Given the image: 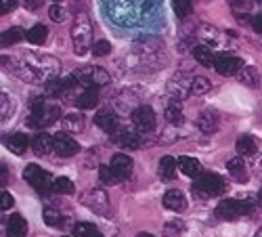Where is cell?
<instances>
[{
    "label": "cell",
    "mask_w": 262,
    "mask_h": 237,
    "mask_svg": "<svg viewBox=\"0 0 262 237\" xmlns=\"http://www.w3.org/2000/svg\"><path fill=\"white\" fill-rule=\"evenodd\" d=\"M3 63L11 74H15L19 80H26V82L49 80L61 72V63L57 59L47 57V55H38V53H26L19 59L5 57Z\"/></svg>",
    "instance_id": "6da1fadb"
},
{
    "label": "cell",
    "mask_w": 262,
    "mask_h": 237,
    "mask_svg": "<svg viewBox=\"0 0 262 237\" xmlns=\"http://www.w3.org/2000/svg\"><path fill=\"white\" fill-rule=\"evenodd\" d=\"M72 40H74V49L76 55H86L93 51V24L86 13L76 15V21L72 26Z\"/></svg>",
    "instance_id": "7a4b0ae2"
},
{
    "label": "cell",
    "mask_w": 262,
    "mask_h": 237,
    "mask_svg": "<svg viewBox=\"0 0 262 237\" xmlns=\"http://www.w3.org/2000/svg\"><path fill=\"white\" fill-rule=\"evenodd\" d=\"M72 80L76 84H82V86H95V89H101V86H107L109 82H112V76L99 66H89V68L76 70Z\"/></svg>",
    "instance_id": "3957f363"
},
{
    "label": "cell",
    "mask_w": 262,
    "mask_h": 237,
    "mask_svg": "<svg viewBox=\"0 0 262 237\" xmlns=\"http://www.w3.org/2000/svg\"><path fill=\"white\" fill-rule=\"evenodd\" d=\"M195 191L202 193V196H208V198H216V196H223L227 191V183L214 175V172H202L200 177H195V183H193Z\"/></svg>",
    "instance_id": "277c9868"
},
{
    "label": "cell",
    "mask_w": 262,
    "mask_h": 237,
    "mask_svg": "<svg viewBox=\"0 0 262 237\" xmlns=\"http://www.w3.org/2000/svg\"><path fill=\"white\" fill-rule=\"evenodd\" d=\"M24 179H26L36 191H40V193H49V191L53 189V183H55V181H51V177H49L38 164H28V166H26Z\"/></svg>",
    "instance_id": "5b68a950"
},
{
    "label": "cell",
    "mask_w": 262,
    "mask_h": 237,
    "mask_svg": "<svg viewBox=\"0 0 262 237\" xmlns=\"http://www.w3.org/2000/svg\"><path fill=\"white\" fill-rule=\"evenodd\" d=\"M252 210L250 202H242V200H223L216 208V214L225 221H235V219H242L244 214H248Z\"/></svg>",
    "instance_id": "8992f818"
},
{
    "label": "cell",
    "mask_w": 262,
    "mask_h": 237,
    "mask_svg": "<svg viewBox=\"0 0 262 237\" xmlns=\"http://www.w3.org/2000/svg\"><path fill=\"white\" fill-rule=\"evenodd\" d=\"M82 204L86 206V208H91L93 212H97V214H109V196L105 193V189H101V187H95V189H89L82 196Z\"/></svg>",
    "instance_id": "52a82bcc"
},
{
    "label": "cell",
    "mask_w": 262,
    "mask_h": 237,
    "mask_svg": "<svg viewBox=\"0 0 262 237\" xmlns=\"http://www.w3.org/2000/svg\"><path fill=\"white\" fill-rule=\"evenodd\" d=\"M133 124L137 126V131L141 133V135H147V133H151V131H156V114H154V110H151L149 105H141V107H137V110L133 112Z\"/></svg>",
    "instance_id": "ba28073f"
},
{
    "label": "cell",
    "mask_w": 262,
    "mask_h": 237,
    "mask_svg": "<svg viewBox=\"0 0 262 237\" xmlns=\"http://www.w3.org/2000/svg\"><path fill=\"white\" fill-rule=\"evenodd\" d=\"M214 70L221 76H235L244 70V61L239 57H233V55H218L216 63H214Z\"/></svg>",
    "instance_id": "9c48e42d"
},
{
    "label": "cell",
    "mask_w": 262,
    "mask_h": 237,
    "mask_svg": "<svg viewBox=\"0 0 262 237\" xmlns=\"http://www.w3.org/2000/svg\"><path fill=\"white\" fill-rule=\"evenodd\" d=\"M55 152L63 158H72L80 152V145L68 133H59V135H55Z\"/></svg>",
    "instance_id": "30bf717a"
},
{
    "label": "cell",
    "mask_w": 262,
    "mask_h": 237,
    "mask_svg": "<svg viewBox=\"0 0 262 237\" xmlns=\"http://www.w3.org/2000/svg\"><path fill=\"white\" fill-rule=\"evenodd\" d=\"M109 166L114 168V172L118 175L120 181H124V179H128L130 175H133V158L126 156V154H116Z\"/></svg>",
    "instance_id": "8fae6325"
},
{
    "label": "cell",
    "mask_w": 262,
    "mask_h": 237,
    "mask_svg": "<svg viewBox=\"0 0 262 237\" xmlns=\"http://www.w3.org/2000/svg\"><path fill=\"white\" fill-rule=\"evenodd\" d=\"M191 84H193V78H187L183 74L174 76L170 82H168V91L172 95H177V99H185L187 95H191Z\"/></svg>",
    "instance_id": "7c38bea8"
},
{
    "label": "cell",
    "mask_w": 262,
    "mask_h": 237,
    "mask_svg": "<svg viewBox=\"0 0 262 237\" xmlns=\"http://www.w3.org/2000/svg\"><path fill=\"white\" fill-rule=\"evenodd\" d=\"M164 206H166L168 210H172V212H185V210H187V198H185V193L179 191V189L166 191Z\"/></svg>",
    "instance_id": "4fadbf2b"
},
{
    "label": "cell",
    "mask_w": 262,
    "mask_h": 237,
    "mask_svg": "<svg viewBox=\"0 0 262 237\" xmlns=\"http://www.w3.org/2000/svg\"><path fill=\"white\" fill-rule=\"evenodd\" d=\"M32 149L36 156H49L55 149V137H51L47 133H38L32 141Z\"/></svg>",
    "instance_id": "5bb4252c"
},
{
    "label": "cell",
    "mask_w": 262,
    "mask_h": 237,
    "mask_svg": "<svg viewBox=\"0 0 262 237\" xmlns=\"http://www.w3.org/2000/svg\"><path fill=\"white\" fill-rule=\"evenodd\" d=\"M227 170L229 175L237 181V183H248L250 181V175H248V166L244 162V158H233L227 162Z\"/></svg>",
    "instance_id": "9a60e30c"
},
{
    "label": "cell",
    "mask_w": 262,
    "mask_h": 237,
    "mask_svg": "<svg viewBox=\"0 0 262 237\" xmlns=\"http://www.w3.org/2000/svg\"><path fill=\"white\" fill-rule=\"evenodd\" d=\"M198 126L200 131L206 133V135H214L218 131V114L214 110H204L200 116H198Z\"/></svg>",
    "instance_id": "2e32d148"
},
{
    "label": "cell",
    "mask_w": 262,
    "mask_h": 237,
    "mask_svg": "<svg viewBox=\"0 0 262 237\" xmlns=\"http://www.w3.org/2000/svg\"><path fill=\"white\" fill-rule=\"evenodd\" d=\"M5 145L9 147V152H13L15 156H24L26 154V149L30 147V141L24 133H13L5 139Z\"/></svg>",
    "instance_id": "e0dca14e"
},
{
    "label": "cell",
    "mask_w": 262,
    "mask_h": 237,
    "mask_svg": "<svg viewBox=\"0 0 262 237\" xmlns=\"http://www.w3.org/2000/svg\"><path fill=\"white\" fill-rule=\"evenodd\" d=\"M95 124L105 133H116L118 131V116L109 110H101L97 116H95Z\"/></svg>",
    "instance_id": "ac0fdd59"
},
{
    "label": "cell",
    "mask_w": 262,
    "mask_h": 237,
    "mask_svg": "<svg viewBox=\"0 0 262 237\" xmlns=\"http://www.w3.org/2000/svg\"><path fill=\"white\" fill-rule=\"evenodd\" d=\"M97 103H99V89H95V86H86L76 99V105L80 110H93V107H97Z\"/></svg>",
    "instance_id": "d6986e66"
},
{
    "label": "cell",
    "mask_w": 262,
    "mask_h": 237,
    "mask_svg": "<svg viewBox=\"0 0 262 237\" xmlns=\"http://www.w3.org/2000/svg\"><path fill=\"white\" fill-rule=\"evenodd\" d=\"M7 235L9 237H26L28 235V223L21 214H13L7 223Z\"/></svg>",
    "instance_id": "ffe728a7"
},
{
    "label": "cell",
    "mask_w": 262,
    "mask_h": 237,
    "mask_svg": "<svg viewBox=\"0 0 262 237\" xmlns=\"http://www.w3.org/2000/svg\"><path fill=\"white\" fill-rule=\"evenodd\" d=\"M59 116H61V110H59V107H57V105H49V107H47V112L42 114L40 118L30 116V122H28V124L34 126V128H38V126H47V124H53Z\"/></svg>",
    "instance_id": "44dd1931"
},
{
    "label": "cell",
    "mask_w": 262,
    "mask_h": 237,
    "mask_svg": "<svg viewBox=\"0 0 262 237\" xmlns=\"http://www.w3.org/2000/svg\"><path fill=\"white\" fill-rule=\"evenodd\" d=\"M179 168L183 170V175L193 177V179L202 175V164L195 158H189V156H181L179 158Z\"/></svg>",
    "instance_id": "7402d4cb"
},
{
    "label": "cell",
    "mask_w": 262,
    "mask_h": 237,
    "mask_svg": "<svg viewBox=\"0 0 262 237\" xmlns=\"http://www.w3.org/2000/svg\"><path fill=\"white\" fill-rule=\"evenodd\" d=\"M235 149H237V154H239V156H254V154H256V149H258V145H256L254 137L244 135V137H239V139H237Z\"/></svg>",
    "instance_id": "603a6c76"
},
{
    "label": "cell",
    "mask_w": 262,
    "mask_h": 237,
    "mask_svg": "<svg viewBox=\"0 0 262 237\" xmlns=\"http://www.w3.org/2000/svg\"><path fill=\"white\" fill-rule=\"evenodd\" d=\"M193 57L198 59L204 68H214V63H216V55L212 51V47H195L193 49Z\"/></svg>",
    "instance_id": "cb8c5ba5"
},
{
    "label": "cell",
    "mask_w": 262,
    "mask_h": 237,
    "mask_svg": "<svg viewBox=\"0 0 262 237\" xmlns=\"http://www.w3.org/2000/svg\"><path fill=\"white\" fill-rule=\"evenodd\" d=\"M63 131L65 133H82L84 131V116L80 114H68L63 118Z\"/></svg>",
    "instance_id": "d4e9b609"
},
{
    "label": "cell",
    "mask_w": 262,
    "mask_h": 237,
    "mask_svg": "<svg viewBox=\"0 0 262 237\" xmlns=\"http://www.w3.org/2000/svg\"><path fill=\"white\" fill-rule=\"evenodd\" d=\"M174 175H177V160L170 156H164L160 160V177L164 181H170V179H174Z\"/></svg>",
    "instance_id": "484cf974"
},
{
    "label": "cell",
    "mask_w": 262,
    "mask_h": 237,
    "mask_svg": "<svg viewBox=\"0 0 262 237\" xmlns=\"http://www.w3.org/2000/svg\"><path fill=\"white\" fill-rule=\"evenodd\" d=\"M47 36H49V30H47V26H42V24H38V26H34L30 32H28V42H32V45H45L47 42Z\"/></svg>",
    "instance_id": "4316f807"
},
{
    "label": "cell",
    "mask_w": 262,
    "mask_h": 237,
    "mask_svg": "<svg viewBox=\"0 0 262 237\" xmlns=\"http://www.w3.org/2000/svg\"><path fill=\"white\" fill-rule=\"evenodd\" d=\"M116 143L120 145V147H128V149H139L141 147V137H137L135 133H120L118 137H116Z\"/></svg>",
    "instance_id": "83f0119b"
},
{
    "label": "cell",
    "mask_w": 262,
    "mask_h": 237,
    "mask_svg": "<svg viewBox=\"0 0 262 237\" xmlns=\"http://www.w3.org/2000/svg\"><path fill=\"white\" fill-rule=\"evenodd\" d=\"M24 36H28L21 28H11V30H5L3 32V38H0V45L3 47H11V45H15V42H19Z\"/></svg>",
    "instance_id": "f1b7e54d"
},
{
    "label": "cell",
    "mask_w": 262,
    "mask_h": 237,
    "mask_svg": "<svg viewBox=\"0 0 262 237\" xmlns=\"http://www.w3.org/2000/svg\"><path fill=\"white\" fill-rule=\"evenodd\" d=\"M237 76H239V80H242L246 86H250V89H256V86L260 84V76H258L256 68H244Z\"/></svg>",
    "instance_id": "f546056e"
},
{
    "label": "cell",
    "mask_w": 262,
    "mask_h": 237,
    "mask_svg": "<svg viewBox=\"0 0 262 237\" xmlns=\"http://www.w3.org/2000/svg\"><path fill=\"white\" fill-rule=\"evenodd\" d=\"M166 120H168L170 124H177V126H181V124L185 122V116H183V112H181V105H179V103H172V105L166 107Z\"/></svg>",
    "instance_id": "4dcf8cb0"
},
{
    "label": "cell",
    "mask_w": 262,
    "mask_h": 237,
    "mask_svg": "<svg viewBox=\"0 0 262 237\" xmlns=\"http://www.w3.org/2000/svg\"><path fill=\"white\" fill-rule=\"evenodd\" d=\"M172 9H174V13H177V17L187 19L193 13V3L191 0H172Z\"/></svg>",
    "instance_id": "1f68e13d"
},
{
    "label": "cell",
    "mask_w": 262,
    "mask_h": 237,
    "mask_svg": "<svg viewBox=\"0 0 262 237\" xmlns=\"http://www.w3.org/2000/svg\"><path fill=\"white\" fill-rule=\"evenodd\" d=\"M212 89V82L204 76H195L193 78V84H191V93L193 95H206L208 91Z\"/></svg>",
    "instance_id": "d6a6232c"
},
{
    "label": "cell",
    "mask_w": 262,
    "mask_h": 237,
    "mask_svg": "<svg viewBox=\"0 0 262 237\" xmlns=\"http://www.w3.org/2000/svg\"><path fill=\"white\" fill-rule=\"evenodd\" d=\"M53 191L61 193V196H70V193H74V183L70 179H65V177H59L53 183Z\"/></svg>",
    "instance_id": "836d02e7"
},
{
    "label": "cell",
    "mask_w": 262,
    "mask_h": 237,
    "mask_svg": "<svg viewBox=\"0 0 262 237\" xmlns=\"http://www.w3.org/2000/svg\"><path fill=\"white\" fill-rule=\"evenodd\" d=\"M42 214H45V221H47V225H49V227H63V217L59 214V210H55V208L47 206Z\"/></svg>",
    "instance_id": "e575fe53"
},
{
    "label": "cell",
    "mask_w": 262,
    "mask_h": 237,
    "mask_svg": "<svg viewBox=\"0 0 262 237\" xmlns=\"http://www.w3.org/2000/svg\"><path fill=\"white\" fill-rule=\"evenodd\" d=\"M183 221H168L164 225V231H162V237H181L183 233Z\"/></svg>",
    "instance_id": "d590c367"
},
{
    "label": "cell",
    "mask_w": 262,
    "mask_h": 237,
    "mask_svg": "<svg viewBox=\"0 0 262 237\" xmlns=\"http://www.w3.org/2000/svg\"><path fill=\"white\" fill-rule=\"evenodd\" d=\"M99 177H101V181H103L105 185L120 183V179H118V175L114 172V168H112V166H101V168H99Z\"/></svg>",
    "instance_id": "8d00e7d4"
},
{
    "label": "cell",
    "mask_w": 262,
    "mask_h": 237,
    "mask_svg": "<svg viewBox=\"0 0 262 237\" xmlns=\"http://www.w3.org/2000/svg\"><path fill=\"white\" fill-rule=\"evenodd\" d=\"M95 231H97V227L91 225V223H76L74 225V235L76 237H91Z\"/></svg>",
    "instance_id": "74e56055"
},
{
    "label": "cell",
    "mask_w": 262,
    "mask_h": 237,
    "mask_svg": "<svg viewBox=\"0 0 262 237\" xmlns=\"http://www.w3.org/2000/svg\"><path fill=\"white\" fill-rule=\"evenodd\" d=\"M109 53H112V45H109L107 40H99V42H95V45H93V55L105 57V55H109Z\"/></svg>",
    "instance_id": "f35d334b"
},
{
    "label": "cell",
    "mask_w": 262,
    "mask_h": 237,
    "mask_svg": "<svg viewBox=\"0 0 262 237\" xmlns=\"http://www.w3.org/2000/svg\"><path fill=\"white\" fill-rule=\"evenodd\" d=\"M49 15H51V19H53V21L61 24V21H65V17H68V11H65L63 7H59V5H55V7H51V9H49Z\"/></svg>",
    "instance_id": "ab89813d"
},
{
    "label": "cell",
    "mask_w": 262,
    "mask_h": 237,
    "mask_svg": "<svg viewBox=\"0 0 262 237\" xmlns=\"http://www.w3.org/2000/svg\"><path fill=\"white\" fill-rule=\"evenodd\" d=\"M15 7H17V0H0V13L3 15L15 11Z\"/></svg>",
    "instance_id": "60d3db41"
},
{
    "label": "cell",
    "mask_w": 262,
    "mask_h": 237,
    "mask_svg": "<svg viewBox=\"0 0 262 237\" xmlns=\"http://www.w3.org/2000/svg\"><path fill=\"white\" fill-rule=\"evenodd\" d=\"M0 200H3V204H0V208H3V210H9L13 206V196H11V193H7V191H3V198H0Z\"/></svg>",
    "instance_id": "b9f144b4"
},
{
    "label": "cell",
    "mask_w": 262,
    "mask_h": 237,
    "mask_svg": "<svg viewBox=\"0 0 262 237\" xmlns=\"http://www.w3.org/2000/svg\"><path fill=\"white\" fill-rule=\"evenodd\" d=\"M252 28H254L258 34H262V13H260V15H256V17L252 19Z\"/></svg>",
    "instance_id": "7bdbcfd3"
},
{
    "label": "cell",
    "mask_w": 262,
    "mask_h": 237,
    "mask_svg": "<svg viewBox=\"0 0 262 237\" xmlns=\"http://www.w3.org/2000/svg\"><path fill=\"white\" fill-rule=\"evenodd\" d=\"M256 202H258V208L262 210V187H260V191H258V200H256Z\"/></svg>",
    "instance_id": "ee69618b"
},
{
    "label": "cell",
    "mask_w": 262,
    "mask_h": 237,
    "mask_svg": "<svg viewBox=\"0 0 262 237\" xmlns=\"http://www.w3.org/2000/svg\"><path fill=\"white\" fill-rule=\"evenodd\" d=\"M135 237H156V235H151V233H147V231H141V233H137Z\"/></svg>",
    "instance_id": "f6af8a7d"
},
{
    "label": "cell",
    "mask_w": 262,
    "mask_h": 237,
    "mask_svg": "<svg viewBox=\"0 0 262 237\" xmlns=\"http://www.w3.org/2000/svg\"><path fill=\"white\" fill-rule=\"evenodd\" d=\"M7 183V168H3V185Z\"/></svg>",
    "instance_id": "bcb514c9"
},
{
    "label": "cell",
    "mask_w": 262,
    "mask_h": 237,
    "mask_svg": "<svg viewBox=\"0 0 262 237\" xmlns=\"http://www.w3.org/2000/svg\"><path fill=\"white\" fill-rule=\"evenodd\" d=\"M254 237H262V227H260V229L256 231V235H254Z\"/></svg>",
    "instance_id": "7dc6e473"
},
{
    "label": "cell",
    "mask_w": 262,
    "mask_h": 237,
    "mask_svg": "<svg viewBox=\"0 0 262 237\" xmlns=\"http://www.w3.org/2000/svg\"><path fill=\"white\" fill-rule=\"evenodd\" d=\"M91 237H103V235H101V233H99V231H95V233H93V235H91Z\"/></svg>",
    "instance_id": "c3c4849f"
},
{
    "label": "cell",
    "mask_w": 262,
    "mask_h": 237,
    "mask_svg": "<svg viewBox=\"0 0 262 237\" xmlns=\"http://www.w3.org/2000/svg\"><path fill=\"white\" fill-rule=\"evenodd\" d=\"M258 170H262V158L258 160Z\"/></svg>",
    "instance_id": "681fc988"
},
{
    "label": "cell",
    "mask_w": 262,
    "mask_h": 237,
    "mask_svg": "<svg viewBox=\"0 0 262 237\" xmlns=\"http://www.w3.org/2000/svg\"><path fill=\"white\" fill-rule=\"evenodd\" d=\"M55 3H61V0H55Z\"/></svg>",
    "instance_id": "f907efd6"
},
{
    "label": "cell",
    "mask_w": 262,
    "mask_h": 237,
    "mask_svg": "<svg viewBox=\"0 0 262 237\" xmlns=\"http://www.w3.org/2000/svg\"><path fill=\"white\" fill-rule=\"evenodd\" d=\"M258 3H262V0H258Z\"/></svg>",
    "instance_id": "816d5d0a"
}]
</instances>
